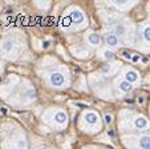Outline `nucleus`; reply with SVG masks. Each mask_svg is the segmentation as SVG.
<instances>
[{
    "label": "nucleus",
    "mask_w": 150,
    "mask_h": 149,
    "mask_svg": "<svg viewBox=\"0 0 150 149\" xmlns=\"http://www.w3.org/2000/svg\"><path fill=\"white\" fill-rule=\"evenodd\" d=\"M121 127L124 130H134V132H145L150 129V120L144 115L136 112L122 113Z\"/></svg>",
    "instance_id": "f257e3e1"
},
{
    "label": "nucleus",
    "mask_w": 150,
    "mask_h": 149,
    "mask_svg": "<svg viewBox=\"0 0 150 149\" xmlns=\"http://www.w3.org/2000/svg\"><path fill=\"white\" fill-rule=\"evenodd\" d=\"M42 121L53 129L61 130L67 128L69 118L67 111L61 109V108H49L42 115Z\"/></svg>",
    "instance_id": "f03ea898"
},
{
    "label": "nucleus",
    "mask_w": 150,
    "mask_h": 149,
    "mask_svg": "<svg viewBox=\"0 0 150 149\" xmlns=\"http://www.w3.org/2000/svg\"><path fill=\"white\" fill-rule=\"evenodd\" d=\"M45 81L51 88L54 89H64L69 87V75L65 68L59 67L53 68L45 73Z\"/></svg>",
    "instance_id": "7ed1b4c3"
},
{
    "label": "nucleus",
    "mask_w": 150,
    "mask_h": 149,
    "mask_svg": "<svg viewBox=\"0 0 150 149\" xmlns=\"http://www.w3.org/2000/svg\"><path fill=\"white\" fill-rule=\"evenodd\" d=\"M102 127V120L97 112L92 109L84 111L80 117V128L84 132L88 133H97Z\"/></svg>",
    "instance_id": "20e7f679"
},
{
    "label": "nucleus",
    "mask_w": 150,
    "mask_h": 149,
    "mask_svg": "<svg viewBox=\"0 0 150 149\" xmlns=\"http://www.w3.org/2000/svg\"><path fill=\"white\" fill-rule=\"evenodd\" d=\"M129 21H116L110 29L127 45H132L134 41V28L132 24H127Z\"/></svg>",
    "instance_id": "39448f33"
},
{
    "label": "nucleus",
    "mask_w": 150,
    "mask_h": 149,
    "mask_svg": "<svg viewBox=\"0 0 150 149\" xmlns=\"http://www.w3.org/2000/svg\"><path fill=\"white\" fill-rule=\"evenodd\" d=\"M122 140L129 149H150V132L124 136Z\"/></svg>",
    "instance_id": "423d86ee"
},
{
    "label": "nucleus",
    "mask_w": 150,
    "mask_h": 149,
    "mask_svg": "<svg viewBox=\"0 0 150 149\" xmlns=\"http://www.w3.org/2000/svg\"><path fill=\"white\" fill-rule=\"evenodd\" d=\"M0 53L9 60L16 59L19 55V44L12 37H6L0 41Z\"/></svg>",
    "instance_id": "0eeeda50"
},
{
    "label": "nucleus",
    "mask_w": 150,
    "mask_h": 149,
    "mask_svg": "<svg viewBox=\"0 0 150 149\" xmlns=\"http://www.w3.org/2000/svg\"><path fill=\"white\" fill-rule=\"evenodd\" d=\"M36 97V92H35V88L32 85H27V87H21L19 91V95H17V104L19 105H27L29 103H32Z\"/></svg>",
    "instance_id": "6e6552de"
},
{
    "label": "nucleus",
    "mask_w": 150,
    "mask_h": 149,
    "mask_svg": "<svg viewBox=\"0 0 150 149\" xmlns=\"http://www.w3.org/2000/svg\"><path fill=\"white\" fill-rule=\"evenodd\" d=\"M68 16H69V19H71L72 24H74L77 29L82 28V27H85L88 24V20L85 17L84 12H82L79 7H72L68 12Z\"/></svg>",
    "instance_id": "1a4fd4ad"
},
{
    "label": "nucleus",
    "mask_w": 150,
    "mask_h": 149,
    "mask_svg": "<svg viewBox=\"0 0 150 149\" xmlns=\"http://www.w3.org/2000/svg\"><path fill=\"white\" fill-rule=\"evenodd\" d=\"M102 40H104L106 48H110V49H117V48H121V45H122L121 39L110 28L105 29L102 32Z\"/></svg>",
    "instance_id": "9d476101"
},
{
    "label": "nucleus",
    "mask_w": 150,
    "mask_h": 149,
    "mask_svg": "<svg viewBox=\"0 0 150 149\" xmlns=\"http://www.w3.org/2000/svg\"><path fill=\"white\" fill-rule=\"evenodd\" d=\"M121 77L125 79L127 83H130L132 85H138L141 83V75L138 71H136L132 67H124L121 71Z\"/></svg>",
    "instance_id": "9b49d317"
},
{
    "label": "nucleus",
    "mask_w": 150,
    "mask_h": 149,
    "mask_svg": "<svg viewBox=\"0 0 150 149\" xmlns=\"http://www.w3.org/2000/svg\"><path fill=\"white\" fill-rule=\"evenodd\" d=\"M28 148V143L27 138L23 133H17L9 140V144L7 146V149H27Z\"/></svg>",
    "instance_id": "f8f14e48"
},
{
    "label": "nucleus",
    "mask_w": 150,
    "mask_h": 149,
    "mask_svg": "<svg viewBox=\"0 0 150 149\" xmlns=\"http://www.w3.org/2000/svg\"><path fill=\"white\" fill-rule=\"evenodd\" d=\"M113 84H114V88L121 93H129V92H132L133 88H134L130 83H127L126 80L122 79V77H117V79H114Z\"/></svg>",
    "instance_id": "ddd939ff"
},
{
    "label": "nucleus",
    "mask_w": 150,
    "mask_h": 149,
    "mask_svg": "<svg viewBox=\"0 0 150 149\" xmlns=\"http://www.w3.org/2000/svg\"><path fill=\"white\" fill-rule=\"evenodd\" d=\"M84 37H85V41H86V44H89L91 47L98 48L100 45H101V36H100L97 32L88 31L86 34H85Z\"/></svg>",
    "instance_id": "4468645a"
},
{
    "label": "nucleus",
    "mask_w": 150,
    "mask_h": 149,
    "mask_svg": "<svg viewBox=\"0 0 150 149\" xmlns=\"http://www.w3.org/2000/svg\"><path fill=\"white\" fill-rule=\"evenodd\" d=\"M120 68H121V63H110V64H106L101 68V73L102 76H106V77L114 76L120 71Z\"/></svg>",
    "instance_id": "2eb2a0df"
},
{
    "label": "nucleus",
    "mask_w": 150,
    "mask_h": 149,
    "mask_svg": "<svg viewBox=\"0 0 150 149\" xmlns=\"http://www.w3.org/2000/svg\"><path fill=\"white\" fill-rule=\"evenodd\" d=\"M139 36H141V40L144 44L150 45V23L147 24H142L139 27Z\"/></svg>",
    "instance_id": "dca6fc26"
},
{
    "label": "nucleus",
    "mask_w": 150,
    "mask_h": 149,
    "mask_svg": "<svg viewBox=\"0 0 150 149\" xmlns=\"http://www.w3.org/2000/svg\"><path fill=\"white\" fill-rule=\"evenodd\" d=\"M112 6H114L117 9H120V11H126V9L132 8L133 6H136V1H125V0H122V1H112Z\"/></svg>",
    "instance_id": "f3484780"
},
{
    "label": "nucleus",
    "mask_w": 150,
    "mask_h": 149,
    "mask_svg": "<svg viewBox=\"0 0 150 149\" xmlns=\"http://www.w3.org/2000/svg\"><path fill=\"white\" fill-rule=\"evenodd\" d=\"M100 53H101V57L104 60H113L114 59V52L110 48H102L101 51H100Z\"/></svg>",
    "instance_id": "a211bd4d"
},
{
    "label": "nucleus",
    "mask_w": 150,
    "mask_h": 149,
    "mask_svg": "<svg viewBox=\"0 0 150 149\" xmlns=\"http://www.w3.org/2000/svg\"><path fill=\"white\" fill-rule=\"evenodd\" d=\"M104 121L106 125H110V124L113 123V115H110V113H104Z\"/></svg>",
    "instance_id": "6ab92c4d"
},
{
    "label": "nucleus",
    "mask_w": 150,
    "mask_h": 149,
    "mask_svg": "<svg viewBox=\"0 0 150 149\" xmlns=\"http://www.w3.org/2000/svg\"><path fill=\"white\" fill-rule=\"evenodd\" d=\"M142 103H144V97H142V96H139V97H138V104H142Z\"/></svg>",
    "instance_id": "aec40b11"
},
{
    "label": "nucleus",
    "mask_w": 150,
    "mask_h": 149,
    "mask_svg": "<svg viewBox=\"0 0 150 149\" xmlns=\"http://www.w3.org/2000/svg\"><path fill=\"white\" fill-rule=\"evenodd\" d=\"M147 9H149V14L147 15H149V23H150V4H149V7H147Z\"/></svg>",
    "instance_id": "412c9836"
},
{
    "label": "nucleus",
    "mask_w": 150,
    "mask_h": 149,
    "mask_svg": "<svg viewBox=\"0 0 150 149\" xmlns=\"http://www.w3.org/2000/svg\"><path fill=\"white\" fill-rule=\"evenodd\" d=\"M41 149H51V148H41Z\"/></svg>",
    "instance_id": "4be33fe9"
}]
</instances>
